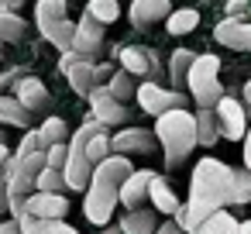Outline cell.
<instances>
[{"mask_svg":"<svg viewBox=\"0 0 251 234\" xmlns=\"http://www.w3.org/2000/svg\"><path fill=\"white\" fill-rule=\"evenodd\" d=\"M0 141H4V131H0Z\"/></svg>","mask_w":251,"mask_h":234,"instance_id":"bcb514c9","label":"cell"},{"mask_svg":"<svg viewBox=\"0 0 251 234\" xmlns=\"http://www.w3.org/2000/svg\"><path fill=\"white\" fill-rule=\"evenodd\" d=\"M155 141L165 152V169H179V162L196 148V117L186 114V107H172L158 114Z\"/></svg>","mask_w":251,"mask_h":234,"instance_id":"7a4b0ae2","label":"cell"},{"mask_svg":"<svg viewBox=\"0 0 251 234\" xmlns=\"http://www.w3.org/2000/svg\"><path fill=\"white\" fill-rule=\"evenodd\" d=\"M117 62L131 76H148L151 73V62H148V52L145 49H117Z\"/></svg>","mask_w":251,"mask_h":234,"instance_id":"603a6c76","label":"cell"},{"mask_svg":"<svg viewBox=\"0 0 251 234\" xmlns=\"http://www.w3.org/2000/svg\"><path fill=\"white\" fill-rule=\"evenodd\" d=\"M217 73H220V59L217 55L206 52V55H196L193 59L189 76H186V86H189V93H193V100L200 107H217V100L224 97V86H220Z\"/></svg>","mask_w":251,"mask_h":234,"instance_id":"3957f363","label":"cell"},{"mask_svg":"<svg viewBox=\"0 0 251 234\" xmlns=\"http://www.w3.org/2000/svg\"><path fill=\"white\" fill-rule=\"evenodd\" d=\"M31 152H45V148H42V141H38V131H35V128H28V131H25V138H21V145H18V152H14V155H31Z\"/></svg>","mask_w":251,"mask_h":234,"instance_id":"836d02e7","label":"cell"},{"mask_svg":"<svg viewBox=\"0 0 251 234\" xmlns=\"http://www.w3.org/2000/svg\"><path fill=\"white\" fill-rule=\"evenodd\" d=\"M151 148H155V134L145 128H121L110 138V152H121V155H148Z\"/></svg>","mask_w":251,"mask_h":234,"instance_id":"30bf717a","label":"cell"},{"mask_svg":"<svg viewBox=\"0 0 251 234\" xmlns=\"http://www.w3.org/2000/svg\"><path fill=\"white\" fill-rule=\"evenodd\" d=\"M93 69H97V83H103V79L114 76V66H107V62H100V66H93Z\"/></svg>","mask_w":251,"mask_h":234,"instance_id":"ab89813d","label":"cell"},{"mask_svg":"<svg viewBox=\"0 0 251 234\" xmlns=\"http://www.w3.org/2000/svg\"><path fill=\"white\" fill-rule=\"evenodd\" d=\"M220 138V124H217V110L213 107H200L196 114V145H213Z\"/></svg>","mask_w":251,"mask_h":234,"instance_id":"44dd1931","label":"cell"},{"mask_svg":"<svg viewBox=\"0 0 251 234\" xmlns=\"http://www.w3.org/2000/svg\"><path fill=\"white\" fill-rule=\"evenodd\" d=\"M200 25V14L193 11V7H182V11H169V18H165V28H169V35H189L193 28Z\"/></svg>","mask_w":251,"mask_h":234,"instance_id":"484cf974","label":"cell"},{"mask_svg":"<svg viewBox=\"0 0 251 234\" xmlns=\"http://www.w3.org/2000/svg\"><path fill=\"white\" fill-rule=\"evenodd\" d=\"M79 59H86V55H79L76 49H66V52H62V59H59V73H66V69H69V66H76Z\"/></svg>","mask_w":251,"mask_h":234,"instance_id":"74e56055","label":"cell"},{"mask_svg":"<svg viewBox=\"0 0 251 234\" xmlns=\"http://www.w3.org/2000/svg\"><path fill=\"white\" fill-rule=\"evenodd\" d=\"M217 124H220V138H230V141H241L248 134V121H244V107L230 97H220L217 100Z\"/></svg>","mask_w":251,"mask_h":234,"instance_id":"52a82bcc","label":"cell"},{"mask_svg":"<svg viewBox=\"0 0 251 234\" xmlns=\"http://www.w3.org/2000/svg\"><path fill=\"white\" fill-rule=\"evenodd\" d=\"M86 14H93L100 25H114L121 18V4H117V0H90Z\"/></svg>","mask_w":251,"mask_h":234,"instance_id":"f546056e","label":"cell"},{"mask_svg":"<svg viewBox=\"0 0 251 234\" xmlns=\"http://www.w3.org/2000/svg\"><path fill=\"white\" fill-rule=\"evenodd\" d=\"M148 196H151V207L162 210V213H176V210H179V196L172 193V186H169L165 176H155V172H151V179H148Z\"/></svg>","mask_w":251,"mask_h":234,"instance_id":"e0dca14e","label":"cell"},{"mask_svg":"<svg viewBox=\"0 0 251 234\" xmlns=\"http://www.w3.org/2000/svg\"><path fill=\"white\" fill-rule=\"evenodd\" d=\"M73 49L79 52V55H86L90 62L97 59V55H103V25L93 18V14H86L79 25H76V35H73Z\"/></svg>","mask_w":251,"mask_h":234,"instance_id":"ba28073f","label":"cell"},{"mask_svg":"<svg viewBox=\"0 0 251 234\" xmlns=\"http://www.w3.org/2000/svg\"><path fill=\"white\" fill-rule=\"evenodd\" d=\"M31 110L14 97V93H0V124H7V128H31Z\"/></svg>","mask_w":251,"mask_h":234,"instance_id":"5bb4252c","label":"cell"},{"mask_svg":"<svg viewBox=\"0 0 251 234\" xmlns=\"http://www.w3.org/2000/svg\"><path fill=\"white\" fill-rule=\"evenodd\" d=\"M7 141H0V213L7 210V182H4V162H7Z\"/></svg>","mask_w":251,"mask_h":234,"instance_id":"e575fe53","label":"cell"},{"mask_svg":"<svg viewBox=\"0 0 251 234\" xmlns=\"http://www.w3.org/2000/svg\"><path fill=\"white\" fill-rule=\"evenodd\" d=\"M151 231H155V207L151 210L131 207L121 220V234H151Z\"/></svg>","mask_w":251,"mask_h":234,"instance_id":"ffe728a7","label":"cell"},{"mask_svg":"<svg viewBox=\"0 0 251 234\" xmlns=\"http://www.w3.org/2000/svg\"><path fill=\"white\" fill-rule=\"evenodd\" d=\"M59 18H69V4H66V0H38V4H35V21L38 25L59 21Z\"/></svg>","mask_w":251,"mask_h":234,"instance_id":"83f0119b","label":"cell"},{"mask_svg":"<svg viewBox=\"0 0 251 234\" xmlns=\"http://www.w3.org/2000/svg\"><path fill=\"white\" fill-rule=\"evenodd\" d=\"M244 165L251 169V128H248V134H244Z\"/></svg>","mask_w":251,"mask_h":234,"instance_id":"b9f144b4","label":"cell"},{"mask_svg":"<svg viewBox=\"0 0 251 234\" xmlns=\"http://www.w3.org/2000/svg\"><path fill=\"white\" fill-rule=\"evenodd\" d=\"M62 76L69 79V86H73L79 97H86V93L97 86V69H93V62H90V59H79V62H76V66H69Z\"/></svg>","mask_w":251,"mask_h":234,"instance_id":"d6986e66","label":"cell"},{"mask_svg":"<svg viewBox=\"0 0 251 234\" xmlns=\"http://www.w3.org/2000/svg\"><path fill=\"white\" fill-rule=\"evenodd\" d=\"M193 52L189 49H176L172 52V59H169V79H172V86L176 90H182L186 86V76H189V66H193Z\"/></svg>","mask_w":251,"mask_h":234,"instance_id":"cb8c5ba5","label":"cell"},{"mask_svg":"<svg viewBox=\"0 0 251 234\" xmlns=\"http://www.w3.org/2000/svg\"><path fill=\"white\" fill-rule=\"evenodd\" d=\"M213 38H217L224 49H234V52H251V25H248V21L224 18V21L213 28Z\"/></svg>","mask_w":251,"mask_h":234,"instance_id":"8fae6325","label":"cell"},{"mask_svg":"<svg viewBox=\"0 0 251 234\" xmlns=\"http://www.w3.org/2000/svg\"><path fill=\"white\" fill-rule=\"evenodd\" d=\"M134 97H138V104H141V110H148V114H165V110H172V107H186V97H182V90H162L158 83H141L138 90H134Z\"/></svg>","mask_w":251,"mask_h":234,"instance_id":"5b68a950","label":"cell"},{"mask_svg":"<svg viewBox=\"0 0 251 234\" xmlns=\"http://www.w3.org/2000/svg\"><path fill=\"white\" fill-rule=\"evenodd\" d=\"M86 97H90L93 117H97L100 124H107V128H117V124H124V121H127V107H124V104H121V100H117V97L107 90V86H100V83H97V86H93Z\"/></svg>","mask_w":251,"mask_h":234,"instance_id":"8992f818","label":"cell"},{"mask_svg":"<svg viewBox=\"0 0 251 234\" xmlns=\"http://www.w3.org/2000/svg\"><path fill=\"white\" fill-rule=\"evenodd\" d=\"M241 234H251V220H244V224H241Z\"/></svg>","mask_w":251,"mask_h":234,"instance_id":"f6af8a7d","label":"cell"},{"mask_svg":"<svg viewBox=\"0 0 251 234\" xmlns=\"http://www.w3.org/2000/svg\"><path fill=\"white\" fill-rule=\"evenodd\" d=\"M38 31H42V38H45L49 45H55L59 52L73 49V35H76V25H73L69 18H59V21H45V25H38Z\"/></svg>","mask_w":251,"mask_h":234,"instance_id":"2e32d148","label":"cell"},{"mask_svg":"<svg viewBox=\"0 0 251 234\" xmlns=\"http://www.w3.org/2000/svg\"><path fill=\"white\" fill-rule=\"evenodd\" d=\"M35 131H38L42 148L59 145V141H69V124H66L62 117H45V121H42V128H35Z\"/></svg>","mask_w":251,"mask_h":234,"instance_id":"d4e9b609","label":"cell"},{"mask_svg":"<svg viewBox=\"0 0 251 234\" xmlns=\"http://www.w3.org/2000/svg\"><path fill=\"white\" fill-rule=\"evenodd\" d=\"M25 210L35 213V217H66L69 203H66L62 193H42V189H35V193L25 200Z\"/></svg>","mask_w":251,"mask_h":234,"instance_id":"7c38bea8","label":"cell"},{"mask_svg":"<svg viewBox=\"0 0 251 234\" xmlns=\"http://www.w3.org/2000/svg\"><path fill=\"white\" fill-rule=\"evenodd\" d=\"M0 4H4V7H7V11H18V7H21V4H25V0H0Z\"/></svg>","mask_w":251,"mask_h":234,"instance_id":"7bdbcfd3","label":"cell"},{"mask_svg":"<svg viewBox=\"0 0 251 234\" xmlns=\"http://www.w3.org/2000/svg\"><path fill=\"white\" fill-rule=\"evenodd\" d=\"M0 234H25V231H21L18 217H14V220H4V224H0Z\"/></svg>","mask_w":251,"mask_h":234,"instance_id":"f35d334b","label":"cell"},{"mask_svg":"<svg viewBox=\"0 0 251 234\" xmlns=\"http://www.w3.org/2000/svg\"><path fill=\"white\" fill-rule=\"evenodd\" d=\"M107 90L124 104V100H131V97H134V90H138V86L131 83V73H124V69H121V73H114V76H110V86H107Z\"/></svg>","mask_w":251,"mask_h":234,"instance_id":"1f68e13d","label":"cell"},{"mask_svg":"<svg viewBox=\"0 0 251 234\" xmlns=\"http://www.w3.org/2000/svg\"><path fill=\"white\" fill-rule=\"evenodd\" d=\"M66 158H69V145H66V141H59V145H49V148H45V165L62 169V165H66Z\"/></svg>","mask_w":251,"mask_h":234,"instance_id":"d6a6232c","label":"cell"},{"mask_svg":"<svg viewBox=\"0 0 251 234\" xmlns=\"http://www.w3.org/2000/svg\"><path fill=\"white\" fill-rule=\"evenodd\" d=\"M11 93L31 110V114H45L49 107H52V97H49V90H45V83L38 79V76H31V73H25L14 86H11Z\"/></svg>","mask_w":251,"mask_h":234,"instance_id":"9c48e42d","label":"cell"},{"mask_svg":"<svg viewBox=\"0 0 251 234\" xmlns=\"http://www.w3.org/2000/svg\"><path fill=\"white\" fill-rule=\"evenodd\" d=\"M251 14V4H248V0H227V18H248Z\"/></svg>","mask_w":251,"mask_h":234,"instance_id":"8d00e7d4","label":"cell"},{"mask_svg":"<svg viewBox=\"0 0 251 234\" xmlns=\"http://www.w3.org/2000/svg\"><path fill=\"white\" fill-rule=\"evenodd\" d=\"M28 35L25 18H18V11H0V42H21Z\"/></svg>","mask_w":251,"mask_h":234,"instance_id":"4316f807","label":"cell"},{"mask_svg":"<svg viewBox=\"0 0 251 234\" xmlns=\"http://www.w3.org/2000/svg\"><path fill=\"white\" fill-rule=\"evenodd\" d=\"M251 203V169H230L227 179V207H244Z\"/></svg>","mask_w":251,"mask_h":234,"instance_id":"ac0fdd59","label":"cell"},{"mask_svg":"<svg viewBox=\"0 0 251 234\" xmlns=\"http://www.w3.org/2000/svg\"><path fill=\"white\" fill-rule=\"evenodd\" d=\"M244 100H248V107H251V83H244Z\"/></svg>","mask_w":251,"mask_h":234,"instance_id":"ee69618b","label":"cell"},{"mask_svg":"<svg viewBox=\"0 0 251 234\" xmlns=\"http://www.w3.org/2000/svg\"><path fill=\"white\" fill-rule=\"evenodd\" d=\"M83 152H86V158L97 165V162H103L107 155H110V138L103 134V128H97L90 138H86V145H83Z\"/></svg>","mask_w":251,"mask_h":234,"instance_id":"f1b7e54d","label":"cell"},{"mask_svg":"<svg viewBox=\"0 0 251 234\" xmlns=\"http://www.w3.org/2000/svg\"><path fill=\"white\" fill-rule=\"evenodd\" d=\"M148 179H151V172H131L124 182H121V193H117V203H124L127 210L131 207H141V200L148 196Z\"/></svg>","mask_w":251,"mask_h":234,"instance_id":"9a60e30c","label":"cell"},{"mask_svg":"<svg viewBox=\"0 0 251 234\" xmlns=\"http://www.w3.org/2000/svg\"><path fill=\"white\" fill-rule=\"evenodd\" d=\"M0 11H7V7H4V4H0Z\"/></svg>","mask_w":251,"mask_h":234,"instance_id":"7dc6e473","label":"cell"},{"mask_svg":"<svg viewBox=\"0 0 251 234\" xmlns=\"http://www.w3.org/2000/svg\"><path fill=\"white\" fill-rule=\"evenodd\" d=\"M227 179H230V169L217 158H203L196 162L193 169V179H189V203H179L176 217H179V227L186 234H196V227L220 207H227Z\"/></svg>","mask_w":251,"mask_h":234,"instance_id":"6da1fadb","label":"cell"},{"mask_svg":"<svg viewBox=\"0 0 251 234\" xmlns=\"http://www.w3.org/2000/svg\"><path fill=\"white\" fill-rule=\"evenodd\" d=\"M117 193H121L117 182H107V179H100V176H90L86 200H83V213H86V220L97 224V227H103V224L114 217V210H117Z\"/></svg>","mask_w":251,"mask_h":234,"instance_id":"277c9868","label":"cell"},{"mask_svg":"<svg viewBox=\"0 0 251 234\" xmlns=\"http://www.w3.org/2000/svg\"><path fill=\"white\" fill-rule=\"evenodd\" d=\"M169 0H131V25L134 28H148L155 21H165L169 18Z\"/></svg>","mask_w":251,"mask_h":234,"instance_id":"4fadbf2b","label":"cell"},{"mask_svg":"<svg viewBox=\"0 0 251 234\" xmlns=\"http://www.w3.org/2000/svg\"><path fill=\"white\" fill-rule=\"evenodd\" d=\"M35 189H42V193H62V189H66V176H62V169L45 165V169L35 176Z\"/></svg>","mask_w":251,"mask_h":234,"instance_id":"4dcf8cb0","label":"cell"},{"mask_svg":"<svg viewBox=\"0 0 251 234\" xmlns=\"http://www.w3.org/2000/svg\"><path fill=\"white\" fill-rule=\"evenodd\" d=\"M155 234H182V227L169 220V224H158V227H155Z\"/></svg>","mask_w":251,"mask_h":234,"instance_id":"60d3db41","label":"cell"},{"mask_svg":"<svg viewBox=\"0 0 251 234\" xmlns=\"http://www.w3.org/2000/svg\"><path fill=\"white\" fill-rule=\"evenodd\" d=\"M45 234H79V231L69 227L62 217H49V220H45Z\"/></svg>","mask_w":251,"mask_h":234,"instance_id":"d590c367","label":"cell"},{"mask_svg":"<svg viewBox=\"0 0 251 234\" xmlns=\"http://www.w3.org/2000/svg\"><path fill=\"white\" fill-rule=\"evenodd\" d=\"M196 234H241V224L220 207V210H213V213L196 227Z\"/></svg>","mask_w":251,"mask_h":234,"instance_id":"7402d4cb","label":"cell"}]
</instances>
